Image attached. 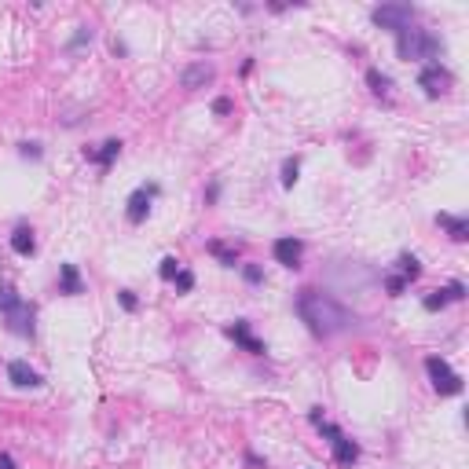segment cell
Segmentation results:
<instances>
[{
	"instance_id": "6da1fadb",
	"label": "cell",
	"mask_w": 469,
	"mask_h": 469,
	"mask_svg": "<svg viewBox=\"0 0 469 469\" xmlns=\"http://www.w3.org/2000/svg\"><path fill=\"white\" fill-rule=\"evenodd\" d=\"M297 312H301V319L308 323V330H312L315 337L345 334V330L356 323L348 308L337 304L334 297L323 293V290H301V293H297Z\"/></svg>"
},
{
	"instance_id": "7a4b0ae2",
	"label": "cell",
	"mask_w": 469,
	"mask_h": 469,
	"mask_svg": "<svg viewBox=\"0 0 469 469\" xmlns=\"http://www.w3.org/2000/svg\"><path fill=\"white\" fill-rule=\"evenodd\" d=\"M396 51H400V59H407V62L436 59V56H440V40H436L429 29H414V26H407L403 34H396Z\"/></svg>"
},
{
	"instance_id": "3957f363",
	"label": "cell",
	"mask_w": 469,
	"mask_h": 469,
	"mask_svg": "<svg viewBox=\"0 0 469 469\" xmlns=\"http://www.w3.org/2000/svg\"><path fill=\"white\" fill-rule=\"evenodd\" d=\"M425 370H429L433 389L440 392V396H458V392H462V378L451 370V363H447V359L429 356V359H425Z\"/></svg>"
},
{
	"instance_id": "277c9868",
	"label": "cell",
	"mask_w": 469,
	"mask_h": 469,
	"mask_svg": "<svg viewBox=\"0 0 469 469\" xmlns=\"http://www.w3.org/2000/svg\"><path fill=\"white\" fill-rule=\"evenodd\" d=\"M374 26H381V29H392V34H403L411 23H414V8L411 4H381V8H374Z\"/></svg>"
},
{
	"instance_id": "5b68a950",
	"label": "cell",
	"mask_w": 469,
	"mask_h": 469,
	"mask_svg": "<svg viewBox=\"0 0 469 469\" xmlns=\"http://www.w3.org/2000/svg\"><path fill=\"white\" fill-rule=\"evenodd\" d=\"M418 84L425 88L429 99H440V95H447V88H451V73H447L440 62H429V67L418 73Z\"/></svg>"
},
{
	"instance_id": "8992f818",
	"label": "cell",
	"mask_w": 469,
	"mask_h": 469,
	"mask_svg": "<svg viewBox=\"0 0 469 469\" xmlns=\"http://www.w3.org/2000/svg\"><path fill=\"white\" fill-rule=\"evenodd\" d=\"M8 319V330L12 334H19V337H34V319H37V312H34V304H26V301H19L12 312L4 315Z\"/></svg>"
},
{
	"instance_id": "52a82bcc",
	"label": "cell",
	"mask_w": 469,
	"mask_h": 469,
	"mask_svg": "<svg viewBox=\"0 0 469 469\" xmlns=\"http://www.w3.org/2000/svg\"><path fill=\"white\" fill-rule=\"evenodd\" d=\"M213 77H217V67H213V62H191V67L180 73V84H184L187 92H198V88H206V84H213Z\"/></svg>"
},
{
	"instance_id": "ba28073f",
	"label": "cell",
	"mask_w": 469,
	"mask_h": 469,
	"mask_svg": "<svg viewBox=\"0 0 469 469\" xmlns=\"http://www.w3.org/2000/svg\"><path fill=\"white\" fill-rule=\"evenodd\" d=\"M275 261L282 264V268H301V257H304V242L301 239H275Z\"/></svg>"
},
{
	"instance_id": "9c48e42d",
	"label": "cell",
	"mask_w": 469,
	"mask_h": 469,
	"mask_svg": "<svg viewBox=\"0 0 469 469\" xmlns=\"http://www.w3.org/2000/svg\"><path fill=\"white\" fill-rule=\"evenodd\" d=\"M8 378H12V385H19V389H37V385H45V378H40L37 370L26 363V359H12V363H8Z\"/></svg>"
},
{
	"instance_id": "30bf717a",
	"label": "cell",
	"mask_w": 469,
	"mask_h": 469,
	"mask_svg": "<svg viewBox=\"0 0 469 469\" xmlns=\"http://www.w3.org/2000/svg\"><path fill=\"white\" fill-rule=\"evenodd\" d=\"M158 195V187H136L132 195H129V220L132 224H143L147 220V213H151V198Z\"/></svg>"
},
{
	"instance_id": "8fae6325",
	"label": "cell",
	"mask_w": 469,
	"mask_h": 469,
	"mask_svg": "<svg viewBox=\"0 0 469 469\" xmlns=\"http://www.w3.org/2000/svg\"><path fill=\"white\" fill-rule=\"evenodd\" d=\"M228 337L234 341V345H242L246 352H253V356H264V341H257V337L250 334L246 319H234V326H228Z\"/></svg>"
},
{
	"instance_id": "7c38bea8",
	"label": "cell",
	"mask_w": 469,
	"mask_h": 469,
	"mask_svg": "<svg viewBox=\"0 0 469 469\" xmlns=\"http://www.w3.org/2000/svg\"><path fill=\"white\" fill-rule=\"evenodd\" d=\"M330 444H334V462H337V466H352V462L359 458V444H356V440H348L345 433H337Z\"/></svg>"
},
{
	"instance_id": "4fadbf2b",
	"label": "cell",
	"mask_w": 469,
	"mask_h": 469,
	"mask_svg": "<svg viewBox=\"0 0 469 469\" xmlns=\"http://www.w3.org/2000/svg\"><path fill=\"white\" fill-rule=\"evenodd\" d=\"M117 154H121V140H106L99 151H88V147H84V158H88V162H95L99 169H110V162H114Z\"/></svg>"
},
{
	"instance_id": "5bb4252c",
	"label": "cell",
	"mask_w": 469,
	"mask_h": 469,
	"mask_svg": "<svg viewBox=\"0 0 469 469\" xmlns=\"http://www.w3.org/2000/svg\"><path fill=\"white\" fill-rule=\"evenodd\" d=\"M59 293H67V297L84 293V282H81V275H77L73 264H62V268H59Z\"/></svg>"
},
{
	"instance_id": "9a60e30c",
	"label": "cell",
	"mask_w": 469,
	"mask_h": 469,
	"mask_svg": "<svg viewBox=\"0 0 469 469\" xmlns=\"http://www.w3.org/2000/svg\"><path fill=\"white\" fill-rule=\"evenodd\" d=\"M436 224H440V228H447V234H451L455 242H466V239H469V220H466V217H451V213H440V217H436Z\"/></svg>"
},
{
	"instance_id": "2e32d148",
	"label": "cell",
	"mask_w": 469,
	"mask_h": 469,
	"mask_svg": "<svg viewBox=\"0 0 469 469\" xmlns=\"http://www.w3.org/2000/svg\"><path fill=\"white\" fill-rule=\"evenodd\" d=\"M12 250L19 253V257H29V253L37 250L34 231H29V228H15V231H12Z\"/></svg>"
},
{
	"instance_id": "e0dca14e",
	"label": "cell",
	"mask_w": 469,
	"mask_h": 469,
	"mask_svg": "<svg viewBox=\"0 0 469 469\" xmlns=\"http://www.w3.org/2000/svg\"><path fill=\"white\" fill-rule=\"evenodd\" d=\"M396 275H400V279H407V282H414V279L422 275V264L414 261V257H407V253H403V257L396 261Z\"/></svg>"
},
{
	"instance_id": "ac0fdd59",
	"label": "cell",
	"mask_w": 469,
	"mask_h": 469,
	"mask_svg": "<svg viewBox=\"0 0 469 469\" xmlns=\"http://www.w3.org/2000/svg\"><path fill=\"white\" fill-rule=\"evenodd\" d=\"M19 301H23V297L15 293V286L12 282H0V315H8Z\"/></svg>"
},
{
	"instance_id": "d6986e66",
	"label": "cell",
	"mask_w": 469,
	"mask_h": 469,
	"mask_svg": "<svg viewBox=\"0 0 469 469\" xmlns=\"http://www.w3.org/2000/svg\"><path fill=\"white\" fill-rule=\"evenodd\" d=\"M367 84H370V92H374V95H389V84L392 81L381 70H367Z\"/></svg>"
},
{
	"instance_id": "ffe728a7",
	"label": "cell",
	"mask_w": 469,
	"mask_h": 469,
	"mask_svg": "<svg viewBox=\"0 0 469 469\" xmlns=\"http://www.w3.org/2000/svg\"><path fill=\"white\" fill-rule=\"evenodd\" d=\"M297 173H301L297 158H286V162H282V187H293L297 184Z\"/></svg>"
},
{
	"instance_id": "44dd1931",
	"label": "cell",
	"mask_w": 469,
	"mask_h": 469,
	"mask_svg": "<svg viewBox=\"0 0 469 469\" xmlns=\"http://www.w3.org/2000/svg\"><path fill=\"white\" fill-rule=\"evenodd\" d=\"M158 275H162V279H169V282H173L176 275H180V261H176V257H165V261H162V268H158Z\"/></svg>"
},
{
	"instance_id": "7402d4cb",
	"label": "cell",
	"mask_w": 469,
	"mask_h": 469,
	"mask_svg": "<svg viewBox=\"0 0 469 469\" xmlns=\"http://www.w3.org/2000/svg\"><path fill=\"white\" fill-rule=\"evenodd\" d=\"M209 250L217 253V257H220L224 264H228V268H234V250H228L224 242H209Z\"/></svg>"
},
{
	"instance_id": "603a6c76",
	"label": "cell",
	"mask_w": 469,
	"mask_h": 469,
	"mask_svg": "<svg viewBox=\"0 0 469 469\" xmlns=\"http://www.w3.org/2000/svg\"><path fill=\"white\" fill-rule=\"evenodd\" d=\"M385 290H389L392 297H400L403 290H407V279H400V275H385Z\"/></svg>"
},
{
	"instance_id": "cb8c5ba5",
	"label": "cell",
	"mask_w": 469,
	"mask_h": 469,
	"mask_svg": "<svg viewBox=\"0 0 469 469\" xmlns=\"http://www.w3.org/2000/svg\"><path fill=\"white\" fill-rule=\"evenodd\" d=\"M88 40H92V26H81V29H77V37L70 40V51H81L84 45H88Z\"/></svg>"
},
{
	"instance_id": "d4e9b609",
	"label": "cell",
	"mask_w": 469,
	"mask_h": 469,
	"mask_svg": "<svg viewBox=\"0 0 469 469\" xmlns=\"http://www.w3.org/2000/svg\"><path fill=\"white\" fill-rule=\"evenodd\" d=\"M444 304H447V293L444 290H433L429 297H425V308H429V312H440Z\"/></svg>"
},
{
	"instance_id": "484cf974",
	"label": "cell",
	"mask_w": 469,
	"mask_h": 469,
	"mask_svg": "<svg viewBox=\"0 0 469 469\" xmlns=\"http://www.w3.org/2000/svg\"><path fill=\"white\" fill-rule=\"evenodd\" d=\"M173 282H176V290H180V293H187V290H191V286H195V275H191V272H184V268H180V275H176V279H173Z\"/></svg>"
},
{
	"instance_id": "4316f807",
	"label": "cell",
	"mask_w": 469,
	"mask_h": 469,
	"mask_svg": "<svg viewBox=\"0 0 469 469\" xmlns=\"http://www.w3.org/2000/svg\"><path fill=\"white\" fill-rule=\"evenodd\" d=\"M19 154H23V158H40V143H23V147H19Z\"/></svg>"
},
{
	"instance_id": "83f0119b",
	"label": "cell",
	"mask_w": 469,
	"mask_h": 469,
	"mask_svg": "<svg viewBox=\"0 0 469 469\" xmlns=\"http://www.w3.org/2000/svg\"><path fill=\"white\" fill-rule=\"evenodd\" d=\"M447 301H458V297H466V290H462V282H451V286H447Z\"/></svg>"
},
{
	"instance_id": "f1b7e54d",
	"label": "cell",
	"mask_w": 469,
	"mask_h": 469,
	"mask_svg": "<svg viewBox=\"0 0 469 469\" xmlns=\"http://www.w3.org/2000/svg\"><path fill=\"white\" fill-rule=\"evenodd\" d=\"M121 308H125V312H136V297H132V290H121Z\"/></svg>"
},
{
	"instance_id": "f546056e",
	"label": "cell",
	"mask_w": 469,
	"mask_h": 469,
	"mask_svg": "<svg viewBox=\"0 0 469 469\" xmlns=\"http://www.w3.org/2000/svg\"><path fill=\"white\" fill-rule=\"evenodd\" d=\"M261 279H264V275H261L257 264H246V282H261Z\"/></svg>"
},
{
	"instance_id": "4dcf8cb0",
	"label": "cell",
	"mask_w": 469,
	"mask_h": 469,
	"mask_svg": "<svg viewBox=\"0 0 469 469\" xmlns=\"http://www.w3.org/2000/svg\"><path fill=\"white\" fill-rule=\"evenodd\" d=\"M213 110H217V114H231V99H224V95H220V99L213 103Z\"/></svg>"
},
{
	"instance_id": "1f68e13d",
	"label": "cell",
	"mask_w": 469,
	"mask_h": 469,
	"mask_svg": "<svg viewBox=\"0 0 469 469\" xmlns=\"http://www.w3.org/2000/svg\"><path fill=\"white\" fill-rule=\"evenodd\" d=\"M0 469H19V466H15L12 455H0Z\"/></svg>"
}]
</instances>
